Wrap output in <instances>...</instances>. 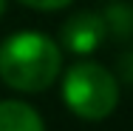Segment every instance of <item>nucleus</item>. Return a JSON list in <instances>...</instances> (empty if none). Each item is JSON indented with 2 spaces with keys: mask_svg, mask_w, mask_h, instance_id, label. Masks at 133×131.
<instances>
[{
  "mask_svg": "<svg viewBox=\"0 0 133 131\" xmlns=\"http://www.w3.org/2000/svg\"><path fill=\"white\" fill-rule=\"evenodd\" d=\"M59 71L62 46L43 31H14L0 43V80L14 91H45Z\"/></svg>",
  "mask_w": 133,
  "mask_h": 131,
  "instance_id": "f257e3e1",
  "label": "nucleus"
},
{
  "mask_svg": "<svg viewBox=\"0 0 133 131\" xmlns=\"http://www.w3.org/2000/svg\"><path fill=\"white\" fill-rule=\"evenodd\" d=\"M3 9H6V0H0V14H3Z\"/></svg>",
  "mask_w": 133,
  "mask_h": 131,
  "instance_id": "423d86ee",
  "label": "nucleus"
},
{
  "mask_svg": "<svg viewBox=\"0 0 133 131\" xmlns=\"http://www.w3.org/2000/svg\"><path fill=\"white\" fill-rule=\"evenodd\" d=\"M62 103L79 120H105L119 105V83L102 63L77 60L62 74Z\"/></svg>",
  "mask_w": 133,
  "mask_h": 131,
  "instance_id": "f03ea898",
  "label": "nucleus"
},
{
  "mask_svg": "<svg viewBox=\"0 0 133 131\" xmlns=\"http://www.w3.org/2000/svg\"><path fill=\"white\" fill-rule=\"evenodd\" d=\"M108 34V20L96 12H77L59 26V46L71 54H85L96 52Z\"/></svg>",
  "mask_w": 133,
  "mask_h": 131,
  "instance_id": "7ed1b4c3",
  "label": "nucleus"
},
{
  "mask_svg": "<svg viewBox=\"0 0 133 131\" xmlns=\"http://www.w3.org/2000/svg\"><path fill=\"white\" fill-rule=\"evenodd\" d=\"M20 3L28 6V9H37V12H57V9L71 6L74 0H20Z\"/></svg>",
  "mask_w": 133,
  "mask_h": 131,
  "instance_id": "39448f33",
  "label": "nucleus"
},
{
  "mask_svg": "<svg viewBox=\"0 0 133 131\" xmlns=\"http://www.w3.org/2000/svg\"><path fill=\"white\" fill-rule=\"evenodd\" d=\"M0 131H45L43 117L23 100H0Z\"/></svg>",
  "mask_w": 133,
  "mask_h": 131,
  "instance_id": "20e7f679",
  "label": "nucleus"
}]
</instances>
